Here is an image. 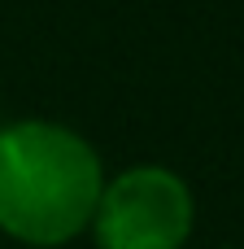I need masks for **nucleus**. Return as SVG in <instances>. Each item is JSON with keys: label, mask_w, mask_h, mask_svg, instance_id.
<instances>
[{"label": "nucleus", "mask_w": 244, "mask_h": 249, "mask_svg": "<svg viewBox=\"0 0 244 249\" xmlns=\"http://www.w3.org/2000/svg\"><path fill=\"white\" fill-rule=\"evenodd\" d=\"M100 162L65 127L13 123L0 131V228L26 245H61L100 201Z\"/></svg>", "instance_id": "1"}, {"label": "nucleus", "mask_w": 244, "mask_h": 249, "mask_svg": "<svg viewBox=\"0 0 244 249\" xmlns=\"http://www.w3.org/2000/svg\"><path fill=\"white\" fill-rule=\"evenodd\" d=\"M92 228L100 249H179L192 232V197L179 175L135 166L100 188Z\"/></svg>", "instance_id": "2"}]
</instances>
